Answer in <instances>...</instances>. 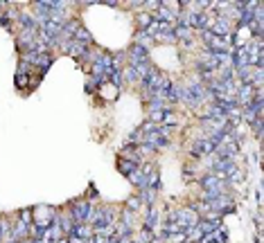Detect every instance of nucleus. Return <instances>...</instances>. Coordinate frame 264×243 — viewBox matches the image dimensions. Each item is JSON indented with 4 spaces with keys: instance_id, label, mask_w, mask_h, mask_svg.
<instances>
[{
    "instance_id": "nucleus-1",
    "label": "nucleus",
    "mask_w": 264,
    "mask_h": 243,
    "mask_svg": "<svg viewBox=\"0 0 264 243\" xmlns=\"http://www.w3.org/2000/svg\"><path fill=\"white\" fill-rule=\"evenodd\" d=\"M201 187H203V198L205 201H210V198L219 196V194H226V180L219 178L215 174H208L201 178Z\"/></svg>"
},
{
    "instance_id": "nucleus-2",
    "label": "nucleus",
    "mask_w": 264,
    "mask_h": 243,
    "mask_svg": "<svg viewBox=\"0 0 264 243\" xmlns=\"http://www.w3.org/2000/svg\"><path fill=\"white\" fill-rule=\"evenodd\" d=\"M201 216L194 212L192 207H183V209H176L174 214H172V221L174 223H178V227H181L183 232L190 230V227H197V223H199Z\"/></svg>"
},
{
    "instance_id": "nucleus-3",
    "label": "nucleus",
    "mask_w": 264,
    "mask_h": 243,
    "mask_svg": "<svg viewBox=\"0 0 264 243\" xmlns=\"http://www.w3.org/2000/svg\"><path fill=\"white\" fill-rule=\"evenodd\" d=\"M90 216H93V205H90V201H75L70 207V219L77 223H88L90 221Z\"/></svg>"
},
{
    "instance_id": "nucleus-4",
    "label": "nucleus",
    "mask_w": 264,
    "mask_h": 243,
    "mask_svg": "<svg viewBox=\"0 0 264 243\" xmlns=\"http://www.w3.org/2000/svg\"><path fill=\"white\" fill-rule=\"evenodd\" d=\"M205 202H208V212H212V214H217V216L233 209V198L228 194H219V196L210 198V201H205Z\"/></svg>"
},
{
    "instance_id": "nucleus-5",
    "label": "nucleus",
    "mask_w": 264,
    "mask_h": 243,
    "mask_svg": "<svg viewBox=\"0 0 264 243\" xmlns=\"http://www.w3.org/2000/svg\"><path fill=\"white\" fill-rule=\"evenodd\" d=\"M212 171H215V176H219V178L226 180L237 171V167H235L233 160H221V158H217V160L212 162Z\"/></svg>"
},
{
    "instance_id": "nucleus-6",
    "label": "nucleus",
    "mask_w": 264,
    "mask_h": 243,
    "mask_svg": "<svg viewBox=\"0 0 264 243\" xmlns=\"http://www.w3.org/2000/svg\"><path fill=\"white\" fill-rule=\"evenodd\" d=\"M61 47H64V52L68 54V57H72V59H84V54L88 52V47H90V45H84V43H79V40L70 39V40H66Z\"/></svg>"
},
{
    "instance_id": "nucleus-7",
    "label": "nucleus",
    "mask_w": 264,
    "mask_h": 243,
    "mask_svg": "<svg viewBox=\"0 0 264 243\" xmlns=\"http://www.w3.org/2000/svg\"><path fill=\"white\" fill-rule=\"evenodd\" d=\"M253 97H255V90H253L251 83H242L240 90L235 93V101H237V104H242L244 108H246V106L253 101Z\"/></svg>"
},
{
    "instance_id": "nucleus-8",
    "label": "nucleus",
    "mask_w": 264,
    "mask_h": 243,
    "mask_svg": "<svg viewBox=\"0 0 264 243\" xmlns=\"http://www.w3.org/2000/svg\"><path fill=\"white\" fill-rule=\"evenodd\" d=\"M210 151H215V146L208 142V140H197L192 144V151H190V156H194V158H201V156H205V153H210Z\"/></svg>"
},
{
    "instance_id": "nucleus-9",
    "label": "nucleus",
    "mask_w": 264,
    "mask_h": 243,
    "mask_svg": "<svg viewBox=\"0 0 264 243\" xmlns=\"http://www.w3.org/2000/svg\"><path fill=\"white\" fill-rule=\"evenodd\" d=\"M90 234H93V230H90L86 223H77V225L72 227V232H70V239H77V241H88Z\"/></svg>"
},
{
    "instance_id": "nucleus-10",
    "label": "nucleus",
    "mask_w": 264,
    "mask_h": 243,
    "mask_svg": "<svg viewBox=\"0 0 264 243\" xmlns=\"http://www.w3.org/2000/svg\"><path fill=\"white\" fill-rule=\"evenodd\" d=\"M72 39L79 40V43H84V45H90V43H93V36H90V32H88L84 25H77L75 32H72Z\"/></svg>"
},
{
    "instance_id": "nucleus-11",
    "label": "nucleus",
    "mask_w": 264,
    "mask_h": 243,
    "mask_svg": "<svg viewBox=\"0 0 264 243\" xmlns=\"http://www.w3.org/2000/svg\"><path fill=\"white\" fill-rule=\"evenodd\" d=\"M174 39H181L183 43H190L192 40V29L188 25H174Z\"/></svg>"
},
{
    "instance_id": "nucleus-12",
    "label": "nucleus",
    "mask_w": 264,
    "mask_h": 243,
    "mask_svg": "<svg viewBox=\"0 0 264 243\" xmlns=\"http://www.w3.org/2000/svg\"><path fill=\"white\" fill-rule=\"evenodd\" d=\"M138 167H140V164H135V162H131V160H124V158H120V162H117V169H120L122 176H127V178H129Z\"/></svg>"
},
{
    "instance_id": "nucleus-13",
    "label": "nucleus",
    "mask_w": 264,
    "mask_h": 243,
    "mask_svg": "<svg viewBox=\"0 0 264 243\" xmlns=\"http://www.w3.org/2000/svg\"><path fill=\"white\" fill-rule=\"evenodd\" d=\"M156 225H158V212H156V207H152L149 214H147V221H145V230L152 232Z\"/></svg>"
},
{
    "instance_id": "nucleus-14",
    "label": "nucleus",
    "mask_w": 264,
    "mask_h": 243,
    "mask_svg": "<svg viewBox=\"0 0 264 243\" xmlns=\"http://www.w3.org/2000/svg\"><path fill=\"white\" fill-rule=\"evenodd\" d=\"M154 20V16L152 14H147V12H142V14H138V27L140 29H147L149 27V23Z\"/></svg>"
},
{
    "instance_id": "nucleus-15",
    "label": "nucleus",
    "mask_w": 264,
    "mask_h": 243,
    "mask_svg": "<svg viewBox=\"0 0 264 243\" xmlns=\"http://www.w3.org/2000/svg\"><path fill=\"white\" fill-rule=\"evenodd\" d=\"M135 209H140V198L133 196L127 201V212H135Z\"/></svg>"
},
{
    "instance_id": "nucleus-16",
    "label": "nucleus",
    "mask_w": 264,
    "mask_h": 243,
    "mask_svg": "<svg viewBox=\"0 0 264 243\" xmlns=\"http://www.w3.org/2000/svg\"><path fill=\"white\" fill-rule=\"evenodd\" d=\"M124 77H127V79H129V81H140V77H138V72H135V68H131V65H129V68H127V70H124Z\"/></svg>"
},
{
    "instance_id": "nucleus-17",
    "label": "nucleus",
    "mask_w": 264,
    "mask_h": 243,
    "mask_svg": "<svg viewBox=\"0 0 264 243\" xmlns=\"http://www.w3.org/2000/svg\"><path fill=\"white\" fill-rule=\"evenodd\" d=\"M242 180H244V174H242L240 169H237V171L230 176V185H237V182H242Z\"/></svg>"
},
{
    "instance_id": "nucleus-18",
    "label": "nucleus",
    "mask_w": 264,
    "mask_h": 243,
    "mask_svg": "<svg viewBox=\"0 0 264 243\" xmlns=\"http://www.w3.org/2000/svg\"><path fill=\"white\" fill-rule=\"evenodd\" d=\"M131 243H140V241H131Z\"/></svg>"
}]
</instances>
